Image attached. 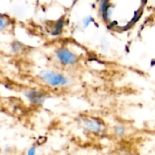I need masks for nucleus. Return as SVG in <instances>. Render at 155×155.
<instances>
[{"label": "nucleus", "instance_id": "1", "mask_svg": "<svg viewBox=\"0 0 155 155\" xmlns=\"http://www.w3.org/2000/svg\"><path fill=\"white\" fill-rule=\"evenodd\" d=\"M41 78L45 83L51 86H64L68 83V79L64 76L54 71H45L41 72Z\"/></svg>", "mask_w": 155, "mask_h": 155}, {"label": "nucleus", "instance_id": "2", "mask_svg": "<svg viewBox=\"0 0 155 155\" xmlns=\"http://www.w3.org/2000/svg\"><path fill=\"white\" fill-rule=\"evenodd\" d=\"M56 55L61 63L65 65H72L78 61V57L66 48H59L56 51Z\"/></svg>", "mask_w": 155, "mask_h": 155}, {"label": "nucleus", "instance_id": "3", "mask_svg": "<svg viewBox=\"0 0 155 155\" xmlns=\"http://www.w3.org/2000/svg\"><path fill=\"white\" fill-rule=\"evenodd\" d=\"M85 126L88 130L93 133H99L102 130V125L97 120H87L85 122Z\"/></svg>", "mask_w": 155, "mask_h": 155}, {"label": "nucleus", "instance_id": "4", "mask_svg": "<svg viewBox=\"0 0 155 155\" xmlns=\"http://www.w3.org/2000/svg\"><path fill=\"white\" fill-rule=\"evenodd\" d=\"M8 25V22L7 20L4 17L0 16V31L7 28Z\"/></svg>", "mask_w": 155, "mask_h": 155}]
</instances>
